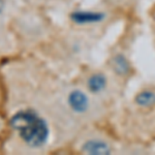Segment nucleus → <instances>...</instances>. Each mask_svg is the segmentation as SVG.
I'll return each mask as SVG.
<instances>
[{"instance_id": "nucleus-6", "label": "nucleus", "mask_w": 155, "mask_h": 155, "mask_svg": "<svg viewBox=\"0 0 155 155\" xmlns=\"http://www.w3.org/2000/svg\"><path fill=\"white\" fill-rule=\"evenodd\" d=\"M111 67L119 77H126L131 71V63L123 53L115 54L111 59Z\"/></svg>"}, {"instance_id": "nucleus-8", "label": "nucleus", "mask_w": 155, "mask_h": 155, "mask_svg": "<svg viewBox=\"0 0 155 155\" xmlns=\"http://www.w3.org/2000/svg\"><path fill=\"white\" fill-rule=\"evenodd\" d=\"M6 0H0V17L2 16V15L4 14V12H5L6 9Z\"/></svg>"}, {"instance_id": "nucleus-7", "label": "nucleus", "mask_w": 155, "mask_h": 155, "mask_svg": "<svg viewBox=\"0 0 155 155\" xmlns=\"http://www.w3.org/2000/svg\"><path fill=\"white\" fill-rule=\"evenodd\" d=\"M134 104L143 109L155 106V91L152 89H142L134 96Z\"/></svg>"}, {"instance_id": "nucleus-4", "label": "nucleus", "mask_w": 155, "mask_h": 155, "mask_svg": "<svg viewBox=\"0 0 155 155\" xmlns=\"http://www.w3.org/2000/svg\"><path fill=\"white\" fill-rule=\"evenodd\" d=\"M82 152L91 155H104L111 154L112 147L110 144L101 139L87 140L82 146Z\"/></svg>"}, {"instance_id": "nucleus-3", "label": "nucleus", "mask_w": 155, "mask_h": 155, "mask_svg": "<svg viewBox=\"0 0 155 155\" xmlns=\"http://www.w3.org/2000/svg\"><path fill=\"white\" fill-rule=\"evenodd\" d=\"M67 104L72 112L76 114H85L90 109V98L88 94L80 89H74L67 96Z\"/></svg>"}, {"instance_id": "nucleus-1", "label": "nucleus", "mask_w": 155, "mask_h": 155, "mask_svg": "<svg viewBox=\"0 0 155 155\" xmlns=\"http://www.w3.org/2000/svg\"><path fill=\"white\" fill-rule=\"evenodd\" d=\"M11 125L19 132L25 143L32 148L44 146L49 139L48 123L31 110H24L15 114L11 119Z\"/></svg>"}, {"instance_id": "nucleus-5", "label": "nucleus", "mask_w": 155, "mask_h": 155, "mask_svg": "<svg viewBox=\"0 0 155 155\" xmlns=\"http://www.w3.org/2000/svg\"><path fill=\"white\" fill-rule=\"evenodd\" d=\"M107 85H109V81H107V76L101 71L91 74L86 82L88 91L92 94H96V95L104 93L107 88Z\"/></svg>"}, {"instance_id": "nucleus-2", "label": "nucleus", "mask_w": 155, "mask_h": 155, "mask_svg": "<svg viewBox=\"0 0 155 155\" xmlns=\"http://www.w3.org/2000/svg\"><path fill=\"white\" fill-rule=\"evenodd\" d=\"M107 19V12L95 9H74L69 12V20L77 26H95L104 23Z\"/></svg>"}]
</instances>
